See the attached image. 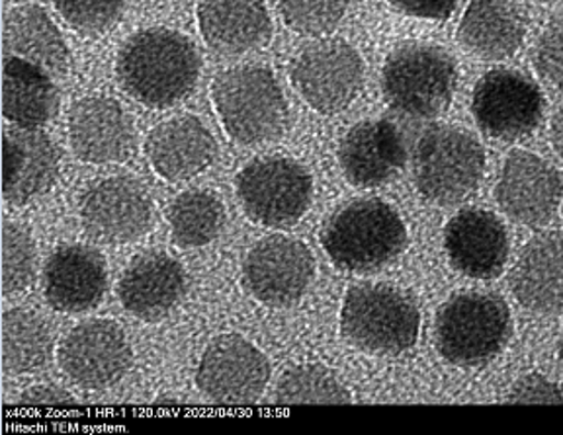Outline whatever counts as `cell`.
<instances>
[{
  "label": "cell",
  "mask_w": 563,
  "mask_h": 435,
  "mask_svg": "<svg viewBox=\"0 0 563 435\" xmlns=\"http://www.w3.org/2000/svg\"><path fill=\"white\" fill-rule=\"evenodd\" d=\"M115 75L133 100L151 108H167L192 92L200 77V55L180 32L151 27L123 44Z\"/></svg>",
  "instance_id": "6da1fadb"
},
{
  "label": "cell",
  "mask_w": 563,
  "mask_h": 435,
  "mask_svg": "<svg viewBox=\"0 0 563 435\" xmlns=\"http://www.w3.org/2000/svg\"><path fill=\"white\" fill-rule=\"evenodd\" d=\"M291 85L316 112L339 113L358 97L364 63L343 40H321L291 63Z\"/></svg>",
  "instance_id": "9c48e42d"
},
{
  "label": "cell",
  "mask_w": 563,
  "mask_h": 435,
  "mask_svg": "<svg viewBox=\"0 0 563 435\" xmlns=\"http://www.w3.org/2000/svg\"><path fill=\"white\" fill-rule=\"evenodd\" d=\"M419 324L413 301L389 286H356L344 297L343 334L372 354L396 356L413 348Z\"/></svg>",
  "instance_id": "52a82bcc"
},
{
  "label": "cell",
  "mask_w": 563,
  "mask_h": 435,
  "mask_svg": "<svg viewBox=\"0 0 563 435\" xmlns=\"http://www.w3.org/2000/svg\"><path fill=\"white\" fill-rule=\"evenodd\" d=\"M59 176V150L44 131L14 127L2 135V198L10 205L47 192Z\"/></svg>",
  "instance_id": "e0dca14e"
},
{
  "label": "cell",
  "mask_w": 563,
  "mask_h": 435,
  "mask_svg": "<svg viewBox=\"0 0 563 435\" xmlns=\"http://www.w3.org/2000/svg\"><path fill=\"white\" fill-rule=\"evenodd\" d=\"M450 261L467 278L492 279L509 256V236L501 219L484 210H464L444 231Z\"/></svg>",
  "instance_id": "d6986e66"
},
{
  "label": "cell",
  "mask_w": 563,
  "mask_h": 435,
  "mask_svg": "<svg viewBox=\"0 0 563 435\" xmlns=\"http://www.w3.org/2000/svg\"><path fill=\"white\" fill-rule=\"evenodd\" d=\"M59 366L73 383L98 391L122 379L132 366V348L118 324L87 321L63 339Z\"/></svg>",
  "instance_id": "5bb4252c"
},
{
  "label": "cell",
  "mask_w": 563,
  "mask_h": 435,
  "mask_svg": "<svg viewBox=\"0 0 563 435\" xmlns=\"http://www.w3.org/2000/svg\"><path fill=\"white\" fill-rule=\"evenodd\" d=\"M456 85V65L434 45H404L384 65L382 88L387 104L407 118H437L449 108Z\"/></svg>",
  "instance_id": "8992f818"
},
{
  "label": "cell",
  "mask_w": 563,
  "mask_h": 435,
  "mask_svg": "<svg viewBox=\"0 0 563 435\" xmlns=\"http://www.w3.org/2000/svg\"><path fill=\"white\" fill-rule=\"evenodd\" d=\"M560 359H562V364H563V338H562V342H560Z\"/></svg>",
  "instance_id": "f35d334b"
},
{
  "label": "cell",
  "mask_w": 563,
  "mask_h": 435,
  "mask_svg": "<svg viewBox=\"0 0 563 435\" xmlns=\"http://www.w3.org/2000/svg\"><path fill=\"white\" fill-rule=\"evenodd\" d=\"M35 246L22 226L2 225V293L22 291L34 276Z\"/></svg>",
  "instance_id": "1f68e13d"
},
{
  "label": "cell",
  "mask_w": 563,
  "mask_h": 435,
  "mask_svg": "<svg viewBox=\"0 0 563 435\" xmlns=\"http://www.w3.org/2000/svg\"><path fill=\"white\" fill-rule=\"evenodd\" d=\"M268 377L271 366L261 349L243 336L223 334L203 352L196 383L218 404L245 406L261 399Z\"/></svg>",
  "instance_id": "30bf717a"
},
{
  "label": "cell",
  "mask_w": 563,
  "mask_h": 435,
  "mask_svg": "<svg viewBox=\"0 0 563 435\" xmlns=\"http://www.w3.org/2000/svg\"><path fill=\"white\" fill-rule=\"evenodd\" d=\"M562 196V178L554 166L528 150L510 153L495 188L505 215L527 226L550 223L560 210Z\"/></svg>",
  "instance_id": "9a60e30c"
},
{
  "label": "cell",
  "mask_w": 563,
  "mask_h": 435,
  "mask_svg": "<svg viewBox=\"0 0 563 435\" xmlns=\"http://www.w3.org/2000/svg\"><path fill=\"white\" fill-rule=\"evenodd\" d=\"M59 110V90L47 70L34 63L4 57L2 115L16 127L37 130Z\"/></svg>",
  "instance_id": "484cf974"
},
{
  "label": "cell",
  "mask_w": 563,
  "mask_h": 435,
  "mask_svg": "<svg viewBox=\"0 0 563 435\" xmlns=\"http://www.w3.org/2000/svg\"><path fill=\"white\" fill-rule=\"evenodd\" d=\"M73 153L90 165L123 163L135 148V127L123 105L108 97L77 100L69 113Z\"/></svg>",
  "instance_id": "2e32d148"
},
{
  "label": "cell",
  "mask_w": 563,
  "mask_h": 435,
  "mask_svg": "<svg viewBox=\"0 0 563 435\" xmlns=\"http://www.w3.org/2000/svg\"><path fill=\"white\" fill-rule=\"evenodd\" d=\"M24 406H65L75 404L69 392L62 391L59 387H34L20 399Z\"/></svg>",
  "instance_id": "8d00e7d4"
},
{
  "label": "cell",
  "mask_w": 563,
  "mask_h": 435,
  "mask_svg": "<svg viewBox=\"0 0 563 435\" xmlns=\"http://www.w3.org/2000/svg\"><path fill=\"white\" fill-rule=\"evenodd\" d=\"M507 402L563 404V391L542 375H527L510 389Z\"/></svg>",
  "instance_id": "e575fe53"
},
{
  "label": "cell",
  "mask_w": 563,
  "mask_h": 435,
  "mask_svg": "<svg viewBox=\"0 0 563 435\" xmlns=\"http://www.w3.org/2000/svg\"><path fill=\"white\" fill-rule=\"evenodd\" d=\"M235 186L246 215L276 228L296 225L313 196L308 168L288 157L256 158L239 172Z\"/></svg>",
  "instance_id": "ba28073f"
},
{
  "label": "cell",
  "mask_w": 563,
  "mask_h": 435,
  "mask_svg": "<svg viewBox=\"0 0 563 435\" xmlns=\"http://www.w3.org/2000/svg\"><path fill=\"white\" fill-rule=\"evenodd\" d=\"M349 0H280L286 26L296 34L323 37L341 24Z\"/></svg>",
  "instance_id": "4dcf8cb0"
},
{
  "label": "cell",
  "mask_w": 563,
  "mask_h": 435,
  "mask_svg": "<svg viewBox=\"0 0 563 435\" xmlns=\"http://www.w3.org/2000/svg\"><path fill=\"white\" fill-rule=\"evenodd\" d=\"M316 276V261L303 243L290 236L264 238L246 254L243 266L245 288L264 305L298 303Z\"/></svg>",
  "instance_id": "7c38bea8"
},
{
  "label": "cell",
  "mask_w": 563,
  "mask_h": 435,
  "mask_svg": "<svg viewBox=\"0 0 563 435\" xmlns=\"http://www.w3.org/2000/svg\"><path fill=\"white\" fill-rule=\"evenodd\" d=\"M525 34V18L510 0H472L457 27L460 44L489 62L515 55Z\"/></svg>",
  "instance_id": "d4e9b609"
},
{
  "label": "cell",
  "mask_w": 563,
  "mask_h": 435,
  "mask_svg": "<svg viewBox=\"0 0 563 435\" xmlns=\"http://www.w3.org/2000/svg\"><path fill=\"white\" fill-rule=\"evenodd\" d=\"M53 339L47 324L30 311H9L2 316V369L27 373L47 364Z\"/></svg>",
  "instance_id": "83f0119b"
},
{
  "label": "cell",
  "mask_w": 563,
  "mask_h": 435,
  "mask_svg": "<svg viewBox=\"0 0 563 435\" xmlns=\"http://www.w3.org/2000/svg\"><path fill=\"white\" fill-rule=\"evenodd\" d=\"M472 113L479 130L495 140L525 137L538 127L544 98L537 82L517 70L487 72L475 85Z\"/></svg>",
  "instance_id": "8fae6325"
},
{
  "label": "cell",
  "mask_w": 563,
  "mask_h": 435,
  "mask_svg": "<svg viewBox=\"0 0 563 435\" xmlns=\"http://www.w3.org/2000/svg\"><path fill=\"white\" fill-rule=\"evenodd\" d=\"M44 289L59 311L80 313L97 306L106 291L104 258L80 244L57 248L45 266Z\"/></svg>",
  "instance_id": "7402d4cb"
},
{
  "label": "cell",
  "mask_w": 563,
  "mask_h": 435,
  "mask_svg": "<svg viewBox=\"0 0 563 435\" xmlns=\"http://www.w3.org/2000/svg\"><path fill=\"white\" fill-rule=\"evenodd\" d=\"M211 100L223 130L241 145L276 140L286 125V98L273 72L263 67L221 72L211 85Z\"/></svg>",
  "instance_id": "7a4b0ae2"
},
{
  "label": "cell",
  "mask_w": 563,
  "mask_h": 435,
  "mask_svg": "<svg viewBox=\"0 0 563 435\" xmlns=\"http://www.w3.org/2000/svg\"><path fill=\"white\" fill-rule=\"evenodd\" d=\"M69 26L85 34H104L123 12V0H53Z\"/></svg>",
  "instance_id": "d6a6232c"
},
{
  "label": "cell",
  "mask_w": 563,
  "mask_h": 435,
  "mask_svg": "<svg viewBox=\"0 0 563 435\" xmlns=\"http://www.w3.org/2000/svg\"><path fill=\"white\" fill-rule=\"evenodd\" d=\"M321 244L343 270H378L404 250L407 228L386 201H352L327 223Z\"/></svg>",
  "instance_id": "3957f363"
},
{
  "label": "cell",
  "mask_w": 563,
  "mask_h": 435,
  "mask_svg": "<svg viewBox=\"0 0 563 435\" xmlns=\"http://www.w3.org/2000/svg\"><path fill=\"white\" fill-rule=\"evenodd\" d=\"M145 153L161 178L168 182H185L213 163L218 145L198 118L180 115L151 131Z\"/></svg>",
  "instance_id": "ffe728a7"
},
{
  "label": "cell",
  "mask_w": 563,
  "mask_h": 435,
  "mask_svg": "<svg viewBox=\"0 0 563 435\" xmlns=\"http://www.w3.org/2000/svg\"><path fill=\"white\" fill-rule=\"evenodd\" d=\"M173 241L186 248L211 243L225 223V208L218 196L203 190L180 193L167 211Z\"/></svg>",
  "instance_id": "f1b7e54d"
},
{
  "label": "cell",
  "mask_w": 563,
  "mask_h": 435,
  "mask_svg": "<svg viewBox=\"0 0 563 435\" xmlns=\"http://www.w3.org/2000/svg\"><path fill=\"white\" fill-rule=\"evenodd\" d=\"M552 143H554L558 157L563 160V105L560 112L555 113L554 122H552Z\"/></svg>",
  "instance_id": "74e56055"
},
{
  "label": "cell",
  "mask_w": 563,
  "mask_h": 435,
  "mask_svg": "<svg viewBox=\"0 0 563 435\" xmlns=\"http://www.w3.org/2000/svg\"><path fill=\"white\" fill-rule=\"evenodd\" d=\"M391 2L409 16L437 20V22L449 20L460 7V0H391Z\"/></svg>",
  "instance_id": "d590c367"
},
{
  "label": "cell",
  "mask_w": 563,
  "mask_h": 435,
  "mask_svg": "<svg viewBox=\"0 0 563 435\" xmlns=\"http://www.w3.org/2000/svg\"><path fill=\"white\" fill-rule=\"evenodd\" d=\"M484 170V147L462 127L437 125L427 131L415 147L417 190L440 205L466 200L477 190Z\"/></svg>",
  "instance_id": "5b68a950"
},
{
  "label": "cell",
  "mask_w": 563,
  "mask_h": 435,
  "mask_svg": "<svg viewBox=\"0 0 563 435\" xmlns=\"http://www.w3.org/2000/svg\"><path fill=\"white\" fill-rule=\"evenodd\" d=\"M4 57H18L47 70L49 75H65L70 55L59 27L40 7H20L9 12L2 27Z\"/></svg>",
  "instance_id": "4316f807"
},
{
  "label": "cell",
  "mask_w": 563,
  "mask_h": 435,
  "mask_svg": "<svg viewBox=\"0 0 563 435\" xmlns=\"http://www.w3.org/2000/svg\"><path fill=\"white\" fill-rule=\"evenodd\" d=\"M512 331L509 306L493 293H460L440 306L434 339L452 366H484L499 356Z\"/></svg>",
  "instance_id": "277c9868"
},
{
  "label": "cell",
  "mask_w": 563,
  "mask_h": 435,
  "mask_svg": "<svg viewBox=\"0 0 563 435\" xmlns=\"http://www.w3.org/2000/svg\"><path fill=\"white\" fill-rule=\"evenodd\" d=\"M80 221L90 238L98 243H133L153 225V201L133 178H106L90 186L82 196Z\"/></svg>",
  "instance_id": "4fadbf2b"
},
{
  "label": "cell",
  "mask_w": 563,
  "mask_h": 435,
  "mask_svg": "<svg viewBox=\"0 0 563 435\" xmlns=\"http://www.w3.org/2000/svg\"><path fill=\"white\" fill-rule=\"evenodd\" d=\"M198 27L213 52L241 55L266 44L273 24L264 0H202Z\"/></svg>",
  "instance_id": "cb8c5ba5"
},
{
  "label": "cell",
  "mask_w": 563,
  "mask_h": 435,
  "mask_svg": "<svg viewBox=\"0 0 563 435\" xmlns=\"http://www.w3.org/2000/svg\"><path fill=\"white\" fill-rule=\"evenodd\" d=\"M534 67L545 82L563 88V14L554 18L540 35L534 49Z\"/></svg>",
  "instance_id": "836d02e7"
},
{
  "label": "cell",
  "mask_w": 563,
  "mask_h": 435,
  "mask_svg": "<svg viewBox=\"0 0 563 435\" xmlns=\"http://www.w3.org/2000/svg\"><path fill=\"white\" fill-rule=\"evenodd\" d=\"M183 266L167 254L145 253L130 261L118 283L122 305L141 321L165 319L185 295Z\"/></svg>",
  "instance_id": "44dd1931"
},
{
  "label": "cell",
  "mask_w": 563,
  "mask_h": 435,
  "mask_svg": "<svg viewBox=\"0 0 563 435\" xmlns=\"http://www.w3.org/2000/svg\"><path fill=\"white\" fill-rule=\"evenodd\" d=\"M510 289L528 311H563V233H545L525 246L510 271Z\"/></svg>",
  "instance_id": "603a6c76"
},
{
  "label": "cell",
  "mask_w": 563,
  "mask_h": 435,
  "mask_svg": "<svg viewBox=\"0 0 563 435\" xmlns=\"http://www.w3.org/2000/svg\"><path fill=\"white\" fill-rule=\"evenodd\" d=\"M278 404H344L351 402L339 377L323 366H298L284 375L276 389Z\"/></svg>",
  "instance_id": "f546056e"
},
{
  "label": "cell",
  "mask_w": 563,
  "mask_h": 435,
  "mask_svg": "<svg viewBox=\"0 0 563 435\" xmlns=\"http://www.w3.org/2000/svg\"><path fill=\"white\" fill-rule=\"evenodd\" d=\"M407 158L404 137L394 123L366 120L356 123L341 141L339 163L352 186L376 188L401 172Z\"/></svg>",
  "instance_id": "ac0fdd59"
}]
</instances>
